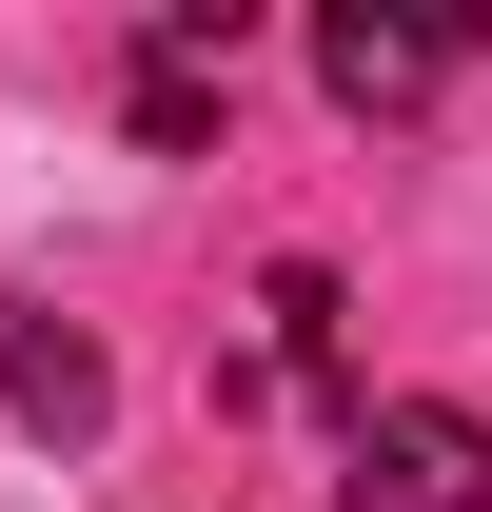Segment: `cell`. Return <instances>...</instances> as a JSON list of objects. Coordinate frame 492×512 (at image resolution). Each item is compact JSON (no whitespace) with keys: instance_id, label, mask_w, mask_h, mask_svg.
<instances>
[{"instance_id":"3957f363","label":"cell","mask_w":492,"mask_h":512,"mask_svg":"<svg viewBox=\"0 0 492 512\" xmlns=\"http://www.w3.org/2000/svg\"><path fill=\"white\" fill-rule=\"evenodd\" d=\"M0 414H20V434H99V414H119V355H99V335L79 316H40V296H0Z\"/></svg>"},{"instance_id":"277c9868","label":"cell","mask_w":492,"mask_h":512,"mask_svg":"<svg viewBox=\"0 0 492 512\" xmlns=\"http://www.w3.org/2000/svg\"><path fill=\"white\" fill-rule=\"evenodd\" d=\"M217 79H237V0H158V40H138V138H158V158H197V138H217Z\"/></svg>"},{"instance_id":"6da1fadb","label":"cell","mask_w":492,"mask_h":512,"mask_svg":"<svg viewBox=\"0 0 492 512\" xmlns=\"http://www.w3.org/2000/svg\"><path fill=\"white\" fill-rule=\"evenodd\" d=\"M335 512H492V414H453V394H355Z\"/></svg>"},{"instance_id":"7a4b0ae2","label":"cell","mask_w":492,"mask_h":512,"mask_svg":"<svg viewBox=\"0 0 492 512\" xmlns=\"http://www.w3.org/2000/svg\"><path fill=\"white\" fill-rule=\"evenodd\" d=\"M473 40L492 20H453V0H414V20H394V0H335V20H315V79H335L355 119H414V99L473 79Z\"/></svg>"}]
</instances>
